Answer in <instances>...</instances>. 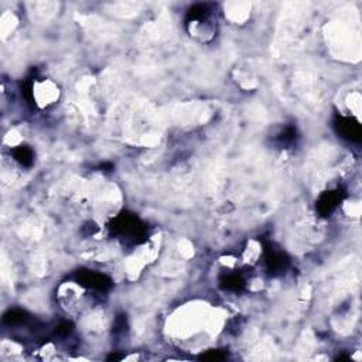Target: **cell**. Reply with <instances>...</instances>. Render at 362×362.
I'll use <instances>...</instances> for the list:
<instances>
[{
    "mask_svg": "<svg viewBox=\"0 0 362 362\" xmlns=\"http://www.w3.org/2000/svg\"><path fill=\"white\" fill-rule=\"evenodd\" d=\"M58 96H60L58 87L49 80L35 81L32 85V98L35 104L40 108L53 105L54 102H57Z\"/></svg>",
    "mask_w": 362,
    "mask_h": 362,
    "instance_id": "obj_1",
    "label": "cell"
}]
</instances>
